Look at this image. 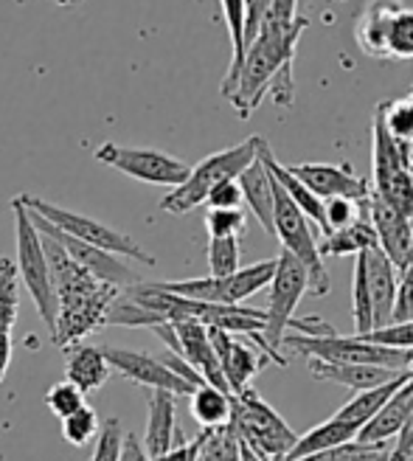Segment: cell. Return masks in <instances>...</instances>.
Segmentation results:
<instances>
[{
  "label": "cell",
  "instance_id": "2",
  "mask_svg": "<svg viewBox=\"0 0 413 461\" xmlns=\"http://www.w3.org/2000/svg\"><path fill=\"white\" fill-rule=\"evenodd\" d=\"M307 26H310L307 17H295V23H290V26H279V23L270 20L262 23L256 40L247 45V54L239 65V71L234 77H225L220 85V94L234 104L239 119H247L262 104L275 77L292 65L298 37L307 32Z\"/></svg>",
  "mask_w": 413,
  "mask_h": 461
},
{
  "label": "cell",
  "instance_id": "40",
  "mask_svg": "<svg viewBox=\"0 0 413 461\" xmlns=\"http://www.w3.org/2000/svg\"><path fill=\"white\" fill-rule=\"evenodd\" d=\"M245 225V209H209V214H205L209 237H242Z\"/></svg>",
  "mask_w": 413,
  "mask_h": 461
},
{
  "label": "cell",
  "instance_id": "13",
  "mask_svg": "<svg viewBox=\"0 0 413 461\" xmlns=\"http://www.w3.org/2000/svg\"><path fill=\"white\" fill-rule=\"evenodd\" d=\"M31 212V209H29ZM31 217H34V222H37V228L42 230V234H49V237H54L57 242H62L65 248H67V253L87 270V273H94L96 279H102V282H107V285H116V287H130V285H135L138 282V276L119 259V253H110V250H104V248H99V245H90V242H82V240H76V237H71V234H65V230H59L54 222H49L45 217H40V214H34L31 212Z\"/></svg>",
  "mask_w": 413,
  "mask_h": 461
},
{
  "label": "cell",
  "instance_id": "10",
  "mask_svg": "<svg viewBox=\"0 0 413 461\" xmlns=\"http://www.w3.org/2000/svg\"><path fill=\"white\" fill-rule=\"evenodd\" d=\"M307 290H310V270H307V265L298 257H292L290 250H282L279 253V267H275V276H273V282H270L267 327H265L262 335H265L270 349L275 352V357H279L284 366H287V357L279 349L284 346V332L290 330L295 307L304 298Z\"/></svg>",
  "mask_w": 413,
  "mask_h": 461
},
{
  "label": "cell",
  "instance_id": "42",
  "mask_svg": "<svg viewBox=\"0 0 413 461\" xmlns=\"http://www.w3.org/2000/svg\"><path fill=\"white\" fill-rule=\"evenodd\" d=\"M369 338L374 343H385V346H397V349H410L413 352V321H402V324H388L382 330H372Z\"/></svg>",
  "mask_w": 413,
  "mask_h": 461
},
{
  "label": "cell",
  "instance_id": "17",
  "mask_svg": "<svg viewBox=\"0 0 413 461\" xmlns=\"http://www.w3.org/2000/svg\"><path fill=\"white\" fill-rule=\"evenodd\" d=\"M365 270H369V290H372V307H374V330L394 324V307L400 293V267L388 259V253L377 245L363 250Z\"/></svg>",
  "mask_w": 413,
  "mask_h": 461
},
{
  "label": "cell",
  "instance_id": "39",
  "mask_svg": "<svg viewBox=\"0 0 413 461\" xmlns=\"http://www.w3.org/2000/svg\"><path fill=\"white\" fill-rule=\"evenodd\" d=\"M124 428L116 417H110L107 422H102V430L96 436V447H94V458L90 461H121V450H124Z\"/></svg>",
  "mask_w": 413,
  "mask_h": 461
},
{
  "label": "cell",
  "instance_id": "3",
  "mask_svg": "<svg viewBox=\"0 0 413 461\" xmlns=\"http://www.w3.org/2000/svg\"><path fill=\"white\" fill-rule=\"evenodd\" d=\"M12 209H14V242H17L20 279L26 285L40 318L45 321V327L54 332L57 318H59V298H57L54 276H51L49 250H45V237L37 228L22 194L12 200Z\"/></svg>",
  "mask_w": 413,
  "mask_h": 461
},
{
  "label": "cell",
  "instance_id": "5",
  "mask_svg": "<svg viewBox=\"0 0 413 461\" xmlns=\"http://www.w3.org/2000/svg\"><path fill=\"white\" fill-rule=\"evenodd\" d=\"M284 346L295 355H304L307 360H327V363H372V366H385L394 372H405L410 366L413 352L410 349H397V346L374 343L369 338H340L337 332L332 335H284Z\"/></svg>",
  "mask_w": 413,
  "mask_h": 461
},
{
  "label": "cell",
  "instance_id": "53",
  "mask_svg": "<svg viewBox=\"0 0 413 461\" xmlns=\"http://www.w3.org/2000/svg\"><path fill=\"white\" fill-rule=\"evenodd\" d=\"M408 372H410V377H413V357H410V366H408Z\"/></svg>",
  "mask_w": 413,
  "mask_h": 461
},
{
  "label": "cell",
  "instance_id": "12",
  "mask_svg": "<svg viewBox=\"0 0 413 461\" xmlns=\"http://www.w3.org/2000/svg\"><path fill=\"white\" fill-rule=\"evenodd\" d=\"M107 363L116 368L121 377H127L135 385H147V388H166L177 397H192L197 385L183 380L177 372L164 363V357H155L147 352H130V349H116V346H107L104 349Z\"/></svg>",
  "mask_w": 413,
  "mask_h": 461
},
{
  "label": "cell",
  "instance_id": "46",
  "mask_svg": "<svg viewBox=\"0 0 413 461\" xmlns=\"http://www.w3.org/2000/svg\"><path fill=\"white\" fill-rule=\"evenodd\" d=\"M200 445H202V430H200L197 439H192V442H183V439H180L166 456H157V458H152V461H197Z\"/></svg>",
  "mask_w": 413,
  "mask_h": 461
},
{
  "label": "cell",
  "instance_id": "28",
  "mask_svg": "<svg viewBox=\"0 0 413 461\" xmlns=\"http://www.w3.org/2000/svg\"><path fill=\"white\" fill-rule=\"evenodd\" d=\"M189 408H192V417L197 420V425L202 428H220L228 425L234 417V394L228 391L211 385V383H202L197 385V391L189 397Z\"/></svg>",
  "mask_w": 413,
  "mask_h": 461
},
{
  "label": "cell",
  "instance_id": "7",
  "mask_svg": "<svg viewBox=\"0 0 413 461\" xmlns=\"http://www.w3.org/2000/svg\"><path fill=\"white\" fill-rule=\"evenodd\" d=\"M231 422L245 445H250L254 450H259L270 458L290 456V450L298 442L295 430L284 422L282 413H275V408L270 402L262 400V394L254 385H247L245 391L234 394Z\"/></svg>",
  "mask_w": 413,
  "mask_h": 461
},
{
  "label": "cell",
  "instance_id": "22",
  "mask_svg": "<svg viewBox=\"0 0 413 461\" xmlns=\"http://www.w3.org/2000/svg\"><path fill=\"white\" fill-rule=\"evenodd\" d=\"M413 408V377L397 391V394L382 405V411L372 422H365L363 430L357 433V439L363 442H388L397 439V433L408 422V413Z\"/></svg>",
  "mask_w": 413,
  "mask_h": 461
},
{
  "label": "cell",
  "instance_id": "47",
  "mask_svg": "<svg viewBox=\"0 0 413 461\" xmlns=\"http://www.w3.org/2000/svg\"><path fill=\"white\" fill-rule=\"evenodd\" d=\"M413 453V408L408 413V422L397 433V447L391 450V461H408Z\"/></svg>",
  "mask_w": 413,
  "mask_h": 461
},
{
  "label": "cell",
  "instance_id": "34",
  "mask_svg": "<svg viewBox=\"0 0 413 461\" xmlns=\"http://www.w3.org/2000/svg\"><path fill=\"white\" fill-rule=\"evenodd\" d=\"M369 197H365V200H349V197H329V200H324V237L332 234V230L355 225L363 217L365 205H369Z\"/></svg>",
  "mask_w": 413,
  "mask_h": 461
},
{
  "label": "cell",
  "instance_id": "11",
  "mask_svg": "<svg viewBox=\"0 0 413 461\" xmlns=\"http://www.w3.org/2000/svg\"><path fill=\"white\" fill-rule=\"evenodd\" d=\"M96 160L104 167L119 169L141 183L152 186H180L183 180L192 175V167L169 152L147 149V147H121V144H102L96 149Z\"/></svg>",
  "mask_w": 413,
  "mask_h": 461
},
{
  "label": "cell",
  "instance_id": "21",
  "mask_svg": "<svg viewBox=\"0 0 413 461\" xmlns=\"http://www.w3.org/2000/svg\"><path fill=\"white\" fill-rule=\"evenodd\" d=\"M239 186L245 194V205L250 209L262 228L267 230L270 237H275V192H273V177L270 169L265 167L262 152L259 158L250 164L242 175H239Z\"/></svg>",
  "mask_w": 413,
  "mask_h": 461
},
{
  "label": "cell",
  "instance_id": "18",
  "mask_svg": "<svg viewBox=\"0 0 413 461\" xmlns=\"http://www.w3.org/2000/svg\"><path fill=\"white\" fill-rule=\"evenodd\" d=\"M402 9L400 0H372L357 17V45L365 57L372 59H391L388 51V34H391V20Z\"/></svg>",
  "mask_w": 413,
  "mask_h": 461
},
{
  "label": "cell",
  "instance_id": "54",
  "mask_svg": "<svg viewBox=\"0 0 413 461\" xmlns=\"http://www.w3.org/2000/svg\"><path fill=\"white\" fill-rule=\"evenodd\" d=\"M273 461H287V456H279V458H273Z\"/></svg>",
  "mask_w": 413,
  "mask_h": 461
},
{
  "label": "cell",
  "instance_id": "24",
  "mask_svg": "<svg viewBox=\"0 0 413 461\" xmlns=\"http://www.w3.org/2000/svg\"><path fill=\"white\" fill-rule=\"evenodd\" d=\"M410 380V372L405 368V372H400L394 380H388V383H382V385H374V388H365V391H355V397L343 405L335 417H340V420H346V422H352V425H357L360 430H363V425L365 422H372L377 413L382 411V405L391 400L397 391L405 385Z\"/></svg>",
  "mask_w": 413,
  "mask_h": 461
},
{
  "label": "cell",
  "instance_id": "4",
  "mask_svg": "<svg viewBox=\"0 0 413 461\" xmlns=\"http://www.w3.org/2000/svg\"><path fill=\"white\" fill-rule=\"evenodd\" d=\"M265 138L262 135H250L247 141L214 152L209 158H202L197 167H192V175L175 186L164 200H160V209L166 214H189L194 212L197 205H202L209 200L211 189L220 186L225 180H237L262 152Z\"/></svg>",
  "mask_w": 413,
  "mask_h": 461
},
{
  "label": "cell",
  "instance_id": "35",
  "mask_svg": "<svg viewBox=\"0 0 413 461\" xmlns=\"http://www.w3.org/2000/svg\"><path fill=\"white\" fill-rule=\"evenodd\" d=\"M99 430H102L99 413L90 408V405L79 408L76 413H71V417L62 420V436H65V442L74 445V447L90 445L99 436Z\"/></svg>",
  "mask_w": 413,
  "mask_h": 461
},
{
  "label": "cell",
  "instance_id": "31",
  "mask_svg": "<svg viewBox=\"0 0 413 461\" xmlns=\"http://www.w3.org/2000/svg\"><path fill=\"white\" fill-rule=\"evenodd\" d=\"M377 110L382 113L388 132L394 135V141L400 144V149L410 160V149H413V99L405 96V99H394V102H380Z\"/></svg>",
  "mask_w": 413,
  "mask_h": 461
},
{
  "label": "cell",
  "instance_id": "32",
  "mask_svg": "<svg viewBox=\"0 0 413 461\" xmlns=\"http://www.w3.org/2000/svg\"><path fill=\"white\" fill-rule=\"evenodd\" d=\"M17 276H20V267L9 257H0V335H12L17 312H20Z\"/></svg>",
  "mask_w": 413,
  "mask_h": 461
},
{
  "label": "cell",
  "instance_id": "33",
  "mask_svg": "<svg viewBox=\"0 0 413 461\" xmlns=\"http://www.w3.org/2000/svg\"><path fill=\"white\" fill-rule=\"evenodd\" d=\"M352 304H355V335H369L374 330V307H372L369 270H365V257H363V253H357V259H355Z\"/></svg>",
  "mask_w": 413,
  "mask_h": 461
},
{
  "label": "cell",
  "instance_id": "1",
  "mask_svg": "<svg viewBox=\"0 0 413 461\" xmlns=\"http://www.w3.org/2000/svg\"><path fill=\"white\" fill-rule=\"evenodd\" d=\"M45 237V250H49V262H51V276H54V287L59 298V318H57V330L54 343L59 349H74L87 338L90 332H96L99 327L107 324V312L116 302V295L121 287L107 285L96 279L94 273H87L62 242L54 237Z\"/></svg>",
  "mask_w": 413,
  "mask_h": 461
},
{
  "label": "cell",
  "instance_id": "25",
  "mask_svg": "<svg viewBox=\"0 0 413 461\" xmlns=\"http://www.w3.org/2000/svg\"><path fill=\"white\" fill-rule=\"evenodd\" d=\"M110 363L104 357V349H96V346H74L67 349V363H65V380L76 383L85 394L90 391H99L107 377H110Z\"/></svg>",
  "mask_w": 413,
  "mask_h": 461
},
{
  "label": "cell",
  "instance_id": "49",
  "mask_svg": "<svg viewBox=\"0 0 413 461\" xmlns=\"http://www.w3.org/2000/svg\"><path fill=\"white\" fill-rule=\"evenodd\" d=\"M121 461H152L144 442L138 439L135 433H127L124 436V450H121Z\"/></svg>",
  "mask_w": 413,
  "mask_h": 461
},
{
  "label": "cell",
  "instance_id": "30",
  "mask_svg": "<svg viewBox=\"0 0 413 461\" xmlns=\"http://www.w3.org/2000/svg\"><path fill=\"white\" fill-rule=\"evenodd\" d=\"M388 442H363L352 439L346 445H337L320 453H310L292 461H391V450L385 447Z\"/></svg>",
  "mask_w": 413,
  "mask_h": 461
},
{
  "label": "cell",
  "instance_id": "50",
  "mask_svg": "<svg viewBox=\"0 0 413 461\" xmlns=\"http://www.w3.org/2000/svg\"><path fill=\"white\" fill-rule=\"evenodd\" d=\"M12 363V335H0V383H4Z\"/></svg>",
  "mask_w": 413,
  "mask_h": 461
},
{
  "label": "cell",
  "instance_id": "29",
  "mask_svg": "<svg viewBox=\"0 0 413 461\" xmlns=\"http://www.w3.org/2000/svg\"><path fill=\"white\" fill-rule=\"evenodd\" d=\"M197 461H242V442L234 422L220 428H202V445Z\"/></svg>",
  "mask_w": 413,
  "mask_h": 461
},
{
  "label": "cell",
  "instance_id": "41",
  "mask_svg": "<svg viewBox=\"0 0 413 461\" xmlns=\"http://www.w3.org/2000/svg\"><path fill=\"white\" fill-rule=\"evenodd\" d=\"M380 197H385L391 205H397L405 217L413 220V172L402 169L391 183H388V189Z\"/></svg>",
  "mask_w": 413,
  "mask_h": 461
},
{
  "label": "cell",
  "instance_id": "36",
  "mask_svg": "<svg viewBox=\"0 0 413 461\" xmlns=\"http://www.w3.org/2000/svg\"><path fill=\"white\" fill-rule=\"evenodd\" d=\"M239 237H211L209 240V270L211 276H228L239 270Z\"/></svg>",
  "mask_w": 413,
  "mask_h": 461
},
{
  "label": "cell",
  "instance_id": "23",
  "mask_svg": "<svg viewBox=\"0 0 413 461\" xmlns=\"http://www.w3.org/2000/svg\"><path fill=\"white\" fill-rule=\"evenodd\" d=\"M402 169H410V160L405 158V152L400 149V144L394 141V135L388 132L382 113H374V186L372 192L382 194Z\"/></svg>",
  "mask_w": 413,
  "mask_h": 461
},
{
  "label": "cell",
  "instance_id": "37",
  "mask_svg": "<svg viewBox=\"0 0 413 461\" xmlns=\"http://www.w3.org/2000/svg\"><path fill=\"white\" fill-rule=\"evenodd\" d=\"M85 397H87V394H85V391H82L76 383L62 380V383H57V385L49 388V394H45V405L51 408L54 417L65 420V417H71V413H76L79 408L87 405Z\"/></svg>",
  "mask_w": 413,
  "mask_h": 461
},
{
  "label": "cell",
  "instance_id": "52",
  "mask_svg": "<svg viewBox=\"0 0 413 461\" xmlns=\"http://www.w3.org/2000/svg\"><path fill=\"white\" fill-rule=\"evenodd\" d=\"M54 4H59V6H74L76 0H54Z\"/></svg>",
  "mask_w": 413,
  "mask_h": 461
},
{
  "label": "cell",
  "instance_id": "44",
  "mask_svg": "<svg viewBox=\"0 0 413 461\" xmlns=\"http://www.w3.org/2000/svg\"><path fill=\"white\" fill-rule=\"evenodd\" d=\"M205 203H209V209H242L245 194L239 186V177L225 180V183H220V186H214Z\"/></svg>",
  "mask_w": 413,
  "mask_h": 461
},
{
  "label": "cell",
  "instance_id": "19",
  "mask_svg": "<svg viewBox=\"0 0 413 461\" xmlns=\"http://www.w3.org/2000/svg\"><path fill=\"white\" fill-rule=\"evenodd\" d=\"M177 394L166 388H152L149 397V417H147V433H144V447L149 458L166 456L175 447L177 439Z\"/></svg>",
  "mask_w": 413,
  "mask_h": 461
},
{
  "label": "cell",
  "instance_id": "27",
  "mask_svg": "<svg viewBox=\"0 0 413 461\" xmlns=\"http://www.w3.org/2000/svg\"><path fill=\"white\" fill-rule=\"evenodd\" d=\"M360 428L340 420V417H332L327 422L315 425L312 430H307L304 436H298L295 447L290 450L287 461L292 458H301V456H310V453H320V450H329V447H337V445H346L352 439H357Z\"/></svg>",
  "mask_w": 413,
  "mask_h": 461
},
{
  "label": "cell",
  "instance_id": "38",
  "mask_svg": "<svg viewBox=\"0 0 413 461\" xmlns=\"http://www.w3.org/2000/svg\"><path fill=\"white\" fill-rule=\"evenodd\" d=\"M388 51L391 59H413V9L402 6L391 20V34H388Z\"/></svg>",
  "mask_w": 413,
  "mask_h": 461
},
{
  "label": "cell",
  "instance_id": "43",
  "mask_svg": "<svg viewBox=\"0 0 413 461\" xmlns=\"http://www.w3.org/2000/svg\"><path fill=\"white\" fill-rule=\"evenodd\" d=\"M402 321H413V259L400 273V293H397V307H394V324Z\"/></svg>",
  "mask_w": 413,
  "mask_h": 461
},
{
  "label": "cell",
  "instance_id": "20",
  "mask_svg": "<svg viewBox=\"0 0 413 461\" xmlns=\"http://www.w3.org/2000/svg\"><path fill=\"white\" fill-rule=\"evenodd\" d=\"M310 375L315 380H324V383H337V385L352 388V391H365V388H374V385L394 380L400 372L385 368V366H372V363H327V360L312 357Z\"/></svg>",
  "mask_w": 413,
  "mask_h": 461
},
{
  "label": "cell",
  "instance_id": "51",
  "mask_svg": "<svg viewBox=\"0 0 413 461\" xmlns=\"http://www.w3.org/2000/svg\"><path fill=\"white\" fill-rule=\"evenodd\" d=\"M242 442V439H239ZM242 461H273L270 456H265V453H259V450H254L250 445H245L242 442Z\"/></svg>",
  "mask_w": 413,
  "mask_h": 461
},
{
  "label": "cell",
  "instance_id": "8",
  "mask_svg": "<svg viewBox=\"0 0 413 461\" xmlns=\"http://www.w3.org/2000/svg\"><path fill=\"white\" fill-rule=\"evenodd\" d=\"M22 200H26V205L45 217L49 222H54L59 230H65V234H71L82 242H90V245H99L110 253H119V257H130L135 262H141L147 267H155V257L152 253H147L141 245H138L130 234H124V230L112 228L102 220H94V217H85V214H76V212H67L62 209V205L57 203H49L42 197H31V194H22Z\"/></svg>",
  "mask_w": 413,
  "mask_h": 461
},
{
  "label": "cell",
  "instance_id": "48",
  "mask_svg": "<svg viewBox=\"0 0 413 461\" xmlns=\"http://www.w3.org/2000/svg\"><path fill=\"white\" fill-rule=\"evenodd\" d=\"M298 17V0H273V9L265 20L279 23V26H290Z\"/></svg>",
  "mask_w": 413,
  "mask_h": 461
},
{
  "label": "cell",
  "instance_id": "45",
  "mask_svg": "<svg viewBox=\"0 0 413 461\" xmlns=\"http://www.w3.org/2000/svg\"><path fill=\"white\" fill-rule=\"evenodd\" d=\"M270 9H273V0H250V6H247V32H245L247 45L256 40V34L262 29L265 17L270 14Z\"/></svg>",
  "mask_w": 413,
  "mask_h": 461
},
{
  "label": "cell",
  "instance_id": "26",
  "mask_svg": "<svg viewBox=\"0 0 413 461\" xmlns=\"http://www.w3.org/2000/svg\"><path fill=\"white\" fill-rule=\"evenodd\" d=\"M377 245L380 240H377V228L372 222V205H365L363 217L355 225L332 230V234L324 237V242H320V257H357V253L377 248Z\"/></svg>",
  "mask_w": 413,
  "mask_h": 461
},
{
  "label": "cell",
  "instance_id": "6",
  "mask_svg": "<svg viewBox=\"0 0 413 461\" xmlns=\"http://www.w3.org/2000/svg\"><path fill=\"white\" fill-rule=\"evenodd\" d=\"M273 192H275V237H279L284 250H290L292 257H298L307 265L310 293L318 298L329 295L332 282H329V273L324 267V257H320V245L315 240L312 220L301 212V205L284 192V186L275 177H273Z\"/></svg>",
  "mask_w": 413,
  "mask_h": 461
},
{
  "label": "cell",
  "instance_id": "14",
  "mask_svg": "<svg viewBox=\"0 0 413 461\" xmlns=\"http://www.w3.org/2000/svg\"><path fill=\"white\" fill-rule=\"evenodd\" d=\"M209 330H211V340H214L217 357L222 363L225 380H228V385H231L234 394L245 391L250 385V380H254L267 363H273L256 343L250 346L245 340H237L234 332L220 330V327H209Z\"/></svg>",
  "mask_w": 413,
  "mask_h": 461
},
{
  "label": "cell",
  "instance_id": "15",
  "mask_svg": "<svg viewBox=\"0 0 413 461\" xmlns=\"http://www.w3.org/2000/svg\"><path fill=\"white\" fill-rule=\"evenodd\" d=\"M369 205H372V222L377 228L380 248L388 253V259H391L402 273L413 257V220L405 217L397 205H391L377 192H372Z\"/></svg>",
  "mask_w": 413,
  "mask_h": 461
},
{
  "label": "cell",
  "instance_id": "9",
  "mask_svg": "<svg viewBox=\"0 0 413 461\" xmlns=\"http://www.w3.org/2000/svg\"><path fill=\"white\" fill-rule=\"evenodd\" d=\"M275 267H279V257L275 259H265L256 265L239 267L228 276H202V279H186V282H160V287L186 295V298H197V302H214V304H242L245 298H250L254 293L270 287Z\"/></svg>",
  "mask_w": 413,
  "mask_h": 461
},
{
  "label": "cell",
  "instance_id": "16",
  "mask_svg": "<svg viewBox=\"0 0 413 461\" xmlns=\"http://www.w3.org/2000/svg\"><path fill=\"white\" fill-rule=\"evenodd\" d=\"M290 169L324 200L329 197L365 200L372 194V186L365 183V177H357L349 164H292Z\"/></svg>",
  "mask_w": 413,
  "mask_h": 461
}]
</instances>
